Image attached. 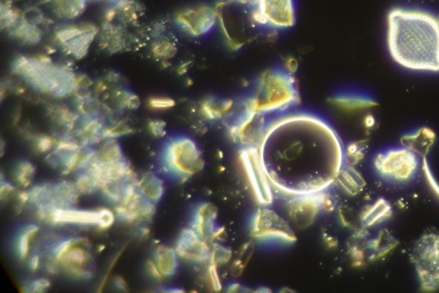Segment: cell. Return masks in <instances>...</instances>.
<instances>
[{
	"label": "cell",
	"instance_id": "1",
	"mask_svg": "<svg viewBox=\"0 0 439 293\" xmlns=\"http://www.w3.org/2000/svg\"><path fill=\"white\" fill-rule=\"evenodd\" d=\"M254 147L270 184L291 196L326 190L345 159L337 133L308 114H291L272 121Z\"/></svg>",
	"mask_w": 439,
	"mask_h": 293
},
{
	"label": "cell",
	"instance_id": "2",
	"mask_svg": "<svg viewBox=\"0 0 439 293\" xmlns=\"http://www.w3.org/2000/svg\"><path fill=\"white\" fill-rule=\"evenodd\" d=\"M389 55L400 67L439 71V18L426 11L396 8L387 18Z\"/></svg>",
	"mask_w": 439,
	"mask_h": 293
},
{
	"label": "cell",
	"instance_id": "3",
	"mask_svg": "<svg viewBox=\"0 0 439 293\" xmlns=\"http://www.w3.org/2000/svg\"><path fill=\"white\" fill-rule=\"evenodd\" d=\"M13 71L33 89L55 97L71 96L81 87V79L74 71L47 57L18 56Z\"/></svg>",
	"mask_w": 439,
	"mask_h": 293
},
{
	"label": "cell",
	"instance_id": "4",
	"mask_svg": "<svg viewBox=\"0 0 439 293\" xmlns=\"http://www.w3.org/2000/svg\"><path fill=\"white\" fill-rule=\"evenodd\" d=\"M79 193L75 182L64 181L34 186L27 192V196L28 203L37 208L40 219L48 222L49 217L56 209L74 207Z\"/></svg>",
	"mask_w": 439,
	"mask_h": 293
},
{
	"label": "cell",
	"instance_id": "5",
	"mask_svg": "<svg viewBox=\"0 0 439 293\" xmlns=\"http://www.w3.org/2000/svg\"><path fill=\"white\" fill-rule=\"evenodd\" d=\"M413 262L423 290L439 289V232H427L414 243Z\"/></svg>",
	"mask_w": 439,
	"mask_h": 293
},
{
	"label": "cell",
	"instance_id": "6",
	"mask_svg": "<svg viewBox=\"0 0 439 293\" xmlns=\"http://www.w3.org/2000/svg\"><path fill=\"white\" fill-rule=\"evenodd\" d=\"M162 159L167 170L181 177L193 176L204 167L200 149L188 137L170 139L164 148Z\"/></svg>",
	"mask_w": 439,
	"mask_h": 293
},
{
	"label": "cell",
	"instance_id": "7",
	"mask_svg": "<svg viewBox=\"0 0 439 293\" xmlns=\"http://www.w3.org/2000/svg\"><path fill=\"white\" fill-rule=\"evenodd\" d=\"M419 165V156L404 146L381 152L374 159L377 173L394 182L410 181L417 174Z\"/></svg>",
	"mask_w": 439,
	"mask_h": 293
},
{
	"label": "cell",
	"instance_id": "8",
	"mask_svg": "<svg viewBox=\"0 0 439 293\" xmlns=\"http://www.w3.org/2000/svg\"><path fill=\"white\" fill-rule=\"evenodd\" d=\"M53 261L72 275L90 278L92 275V256L82 238L60 241L53 249Z\"/></svg>",
	"mask_w": 439,
	"mask_h": 293
},
{
	"label": "cell",
	"instance_id": "9",
	"mask_svg": "<svg viewBox=\"0 0 439 293\" xmlns=\"http://www.w3.org/2000/svg\"><path fill=\"white\" fill-rule=\"evenodd\" d=\"M97 27L90 22H79L60 27L55 35V43L68 55L82 59L87 55L98 35Z\"/></svg>",
	"mask_w": 439,
	"mask_h": 293
},
{
	"label": "cell",
	"instance_id": "10",
	"mask_svg": "<svg viewBox=\"0 0 439 293\" xmlns=\"http://www.w3.org/2000/svg\"><path fill=\"white\" fill-rule=\"evenodd\" d=\"M116 212L109 208L102 207L95 210H82L74 207L59 208L52 212L48 222L78 226H93L101 229H109L116 222Z\"/></svg>",
	"mask_w": 439,
	"mask_h": 293
},
{
	"label": "cell",
	"instance_id": "11",
	"mask_svg": "<svg viewBox=\"0 0 439 293\" xmlns=\"http://www.w3.org/2000/svg\"><path fill=\"white\" fill-rule=\"evenodd\" d=\"M253 16L260 26L274 29L289 28L295 22L293 0H258Z\"/></svg>",
	"mask_w": 439,
	"mask_h": 293
},
{
	"label": "cell",
	"instance_id": "12",
	"mask_svg": "<svg viewBox=\"0 0 439 293\" xmlns=\"http://www.w3.org/2000/svg\"><path fill=\"white\" fill-rule=\"evenodd\" d=\"M155 205L141 195L137 189V180H132L128 182L124 196L114 207V212L125 222H144L154 215Z\"/></svg>",
	"mask_w": 439,
	"mask_h": 293
},
{
	"label": "cell",
	"instance_id": "13",
	"mask_svg": "<svg viewBox=\"0 0 439 293\" xmlns=\"http://www.w3.org/2000/svg\"><path fill=\"white\" fill-rule=\"evenodd\" d=\"M175 24L179 29L192 36H200L208 33L215 26L217 18L216 9L207 6L190 7L175 15Z\"/></svg>",
	"mask_w": 439,
	"mask_h": 293
},
{
	"label": "cell",
	"instance_id": "14",
	"mask_svg": "<svg viewBox=\"0 0 439 293\" xmlns=\"http://www.w3.org/2000/svg\"><path fill=\"white\" fill-rule=\"evenodd\" d=\"M242 160L255 195L262 204H270L272 201V193H271L272 186L263 169L257 148L248 147L243 152Z\"/></svg>",
	"mask_w": 439,
	"mask_h": 293
},
{
	"label": "cell",
	"instance_id": "15",
	"mask_svg": "<svg viewBox=\"0 0 439 293\" xmlns=\"http://www.w3.org/2000/svg\"><path fill=\"white\" fill-rule=\"evenodd\" d=\"M253 233L257 238H277L295 241V237L289 226L276 212L262 209L254 220Z\"/></svg>",
	"mask_w": 439,
	"mask_h": 293
},
{
	"label": "cell",
	"instance_id": "16",
	"mask_svg": "<svg viewBox=\"0 0 439 293\" xmlns=\"http://www.w3.org/2000/svg\"><path fill=\"white\" fill-rule=\"evenodd\" d=\"M175 250L179 257L190 261H204L211 254L207 241L201 238L193 228L181 232Z\"/></svg>",
	"mask_w": 439,
	"mask_h": 293
},
{
	"label": "cell",
	"instance_id": "17",
	"mask_svg": "<svg viewBox=\"0 0 439 293\" xmlns=\"http://www.w3.org/2000/svg\"><path fill=\"white\" fill-rule=\"evenodd\" d=\"M290 200L288 211L290 218L298 226H310L320 210L318 193L312 195L293 196Z\"/></svg>",
	"mask_w": 439,
	"mask_h": 293
},
{
	"label": "cell",
	"instance_id": "18",
	"mask_svg": "<svg viewBox=\"0 0 439 293\" xmlns=\"http://www.w3.org/2000/svg\"><path fill=\"white\" fill-rule=\"evenodd\" d=\"M436 139V135L428 128H421L419 130L404 135L402 138L403 146L407 148L419 158H425Z\"/></svg>",
	"mask_w": 439,
	"mask_h": 293
},
{
	"label": "cell",
	"instance_id": "19",
	"mask_svg": "<svg viewBox=\"0 0 439 293\" xmlns=\"http://www.w3.org/2000/svg\"><path fill=\"white\" fill-rule=\"evenodd\" d=\"M216 218V209L211 204L200 205L195 213L193 227L197 234L206 241L213 239L215 232L214 222Z\"/></svg>",
	"mask_w": 439,
	"mask_h": 293
},
{
	"label": "cell",
	"instance_id": "20",
	"mask_svg": "<svg viewBox=\"0 0 439 293\" xmlns=\"http://www.w3.org/2000/svg\"><path fill=\"white\" fill-rule=\"evenodd\" d=\"M105 129L104 124L98 117L88 116L78 129L79 142L85 146L101 142L104 139Z\"/></svg>",
	"mask_w": 439,
	"mask_h": 293
},
{
	"label": "cell",
	"instance_id": "21",
	"mask_svg": "<svg viewBox=\"0 0 439 293\" xmlns=\"http://www.w3.org/2000/svg\"><path fill=\"white\" fill-rule=\"evenodd\" d=\"M90 0H47L56 17L64 20H74L85 13Z\"/></svg>",
	"mask_w": 439,
	"mask_h": 293
},
{
	"label": "cell",
	"instance_id": "22",
	"mask_svg": "<svg viewBox=\"0 0 439 293\" xmlns=\"http://www.w3.org/2000/svg\"><path fill=\"white\" fill-rule=\"evenodd\" d=\"M175 249L165 245L156 247L154 253V261L163 277L173 276L176 273L179 261Z\"/></svg>",
	"mask_w": 439,
	"mask_h": 293
},
{
	"label": "cell",
	"instance_id": "23",
	"mask_svg": "<svg viewBox=\"0 0 439 293\" xmlns=\"http://www.w3.org/2000/svg\"><path fill=\"white\" fill-rule=\"evenodd\" d=\"M137 189L145 199L154 204L159 203L165 193V186L162 179L154 173L144 175L142 178L137 181Z\"/></svg>",
	"mask_w": 439,
	"mask_h": 293
},
{
	"label": "cell",
	"instance_id": "24",
	"mask_svg": "<svg viewBox=\"0 0 439 293\" xmlns=\"http://www.w3.org/2000/svg\"><path fill=\"white\" fill-rule=\"evenodd\" d=\"M349 195H357L365 188V182L352 165L343 166L335 180Z\"/></svg>",
	"mask_w": 439,
	"mask_h": 293
},
{
	"label": "cell",
	"instance_id": "25",
	"mask_svg": "<svg viewBox=\"0 0 439 293\" xmlns=\"http://www.w3.org/2000/svg\"><path fill=\"white\" fill-rule=\"evenodd\" d=\"M392 214L391 205L386 200L379 199L369 207L361 216V224L364 228L377 226L383 223Z\"/></svg>",
	"mask_w": 439,
	"mask_h": 293
},
{
	"label": "cell",
	"instance_id": "26",
	"mask_svg": "<svg viewBox=\"0 0 439 293\" xmlns=\"http://www.w3.org/2000/svg\"><path fill=\"white\" fill-rule=\"evenodd\" d=\"M11 34L22 43L36 45L40 43L43 33L36 25L22 18L16 27L11 30Z\"/></svg>",
	"mask_w": 439,
	"mask_h": 293
},
{
	"label": "cell",
	"instance_id": "27",
	"mask_svg": "<svg viewBox=\"0 0 439 293\" xmlns=\"http://www.w3.org/2000/svg\"><path fill=\"white\" fill-rule=\"evenodd\" d=\"M397 240L386 231H381L379 237L368 243L372 257L375 259L384 257L397 245Z\"/></svg>",
	"mask_w": 439,
	"mask_h": 293
},
{
	"label": "cell",
	"instance_id": "28",
	"mask_svg": "<svg viewBox=\"0 0 439 293\" xmlns=\"http://www.w3.org/2000/svg\"><path fill=\"white\" fill-rule=\"evenodd\" d=\"M95 156L104 162H117L125 159L123 150L116 139H106V142L95 151Z\"/></svg>",
	"mask_w": 439,
	"mask_h": 293
},
{
	"label": "cell",
	"instance_id": "29",
	"mask_svg": "<svg viewBox=\"0 0 439 293\" xmlns=\"http://www.w3.org/2000/svg\"><path fill=\"white\" fill-rule=\"evenodd\" d=\"M334 102L335 104L347 110L365 109L377 105V102L371 97L358 96V95L335 98Z\"/></svg>",
	"mask_w": 439,
	"mask_h": 293
},
{
	"label": "cell",
	"instance_id": "30",
	"mask_svg": "<svg viewBox=\"0 0 439 293\" xmlns=\"http://www.w3.org/2000/svg\"><path fill=\"white\" fill-rule=\"evenodd\" d=\"M39 231V226H36V224H29L19 235L17 242V251L19 258L22 259V260H25L29 257L32 240Z\"/></svg>",
	"mask_w": 439,
	"mask_h": 293
},
{
	"label": "cell",
	"instance_id": "31",
	"mask_svg": "<svg viewBox=\"0 0 439 293\" xmlns=\"http://www.w3.org/2000/svg\"><path fill=\"white\" fill-rule=\"evenodd\" d=\"M50 116L55 123L68 129L74 128L76 123V114L66 106L53 107L50 110Z\"/></svg>",
	"mask_w": 439,
	"mask_h": 293
},
{
	"label": "cell",
	"instance_id": "32",
	"mask_svg": "<svg viewBox=\"0 0 439 293\" xmlns=\"http://www.w3.org/2000/svg\"><path fill=\"white\" fill-rule=\"evenodd\" d=\"M176 46L169 38H162L152 44L151 53L158 60H169L176 53Z\"/></svg>",
	"mask_w": 439,
	"mask_h": 293
},
{
	"label": "cell",
	"instance_id": "33",
	"mask_svg": "<svg viewBox=\"0 0 439 293\" xmlns=\"http://www.w3.org/2000/svg\"><path fill=\"white\" fill-rule=\"evenodd\" d=\"M34 173H36V167H34L33 163L27 161V160H22L16 166L14 176L19 185L27 188L32 184Z\"/></svg>",
	"mask_w": 439,
	"mask_h": 293
},
{
	"label": "cell",
	"instance_id": "34",
	"mask_svg": "<svg viewBox=\"0 0 439 293\" xmlns=\"http://www.w3.org/2000/svg\"><path fill=\"white\" fill-rule=\"evenodd\" d=\"M20 13L9 4H1V11H0V22L2 29L11 30L16 27L21 21Z\"/></svg>",
	"mask_w": 439,
	"mask_h": 293
},
{
	"label": "cell",
	"instance_id": "35",
	"mask_svg": "<svg viewBox=\"0 0 439 293\" xmlns=\"http://www.w3.org/2000/svg\"><path fill=\"white\" fill-rule=\"evenodd\" d=\"M75 184L79 193H83V195H90V193L97 192L102 189V186L99 184L97 179L91 176V175L88 173L85 170H83L82 172L79 174V176L76 178Z\"/></svg>",
	"mask_w": 439,
	"mask_h": 293
},
{
	"label": "cell",
	"instance_id": "36",
	"mask_svg": "<svg viewBox=\"0 0 439 293\" xmlns=\"http://www.w3.org/2000/svg\"><path fill=\"white\" fill-rule=\"evenodd\" d=\"M132 132V128L127 123L120 121V123L111 125L109 128H106L104 139H116L120 137L130 135Z\"/></svg>",
	"mask_w": 439,
	"mask_h": 293
},
{
	"label": "cell",
	"instance_id": "37",
	"mask_svg": "<svg viewBox=\"0 0 439 293\" xmlns=\"http://www.w3.org/2000/svg\"><path fill=\"white\" fill-rule=\"evenodd\" d=\"M232 257L231 251L228 249L224 248L223 246L215 245V248L213 249L212 252L209 254V260H211V265L217 266L227 264L230 260Z\"/></svg>",
	"mask_w": 439,
	"mask_h": 293
},
{
	"label": "cell",
	"instance_id": "38",
	"mask_svg": "<svg viewBox=\"0 0 439 293\" xmlns=\"http://www.w3.org/2000/svg\"><path fill=\"white\" fill-rule=\"evenodd\" d=\"M117 97L122 108L133 110L139 108L140 105L139 97L128 90L120 91Z\"/></svg>",
	"mask_w": 439,
	"mask_h": 293
},
{
	"label": "cell",
	"instance_id": "39",
	"mask_svg": "<svg viewBox=\"0 0 439 293\" xmlns=\"http://www.w3.org/2000/svg\"><path fill=\"white\" fill-rule=\"evenodd\" d=\"M148 105L152 109L167 110L175 105L174 99L167 97H153L148 100Z\"/></svg>",
	"mask_w": 439,
	"mask_h": 293
},
{
	"label": "cell",
	"instance_id": "40",
	"mask_svg": "<svg viewBox=\"0 0 439 293\" xmlns=\"http://www.w3.org/2000/svg\"><path fill=\"white\" fill-rule=\"evenodd\" d=\"M50 287V281L45 278H40L26 284L24 289L27 292H43Z\"/></svg>",
	"mask_w": 439,
	"mask_h": 293
},
{
	"label": "cell",
	"instance_id": "41",
	"mask_svg": "<svg viewBox=\"0 0 439 293\" xmlns=\"http://www.w3.org/2000/svg\"><path fill=\"white\" fill-rule=\"evenodd\" d=\"M56 144L55 140L50 136L41 135L36 139V147L38 151L46 154V152L55 149Z\"/></svg>",
	"mask_w": 439,
	"mask_h": 293
},
{
	"label": "cell",
	"instance_id": "42",
	"mask_svg": "<svg viewBox=\"0 0 439 293\" xmlns=\"http://www.w3.org/2000/svg\"><path fill=\"white\" fill-rule=\"evenodd\" d=\"M148 130L155 138L161 139L166 135V123L161 120H152L148 123Z\"/></svg>",
	"mask_w": 439,
	"mask_h": 293
},
{
	"label": "cell",
	"instance_id": "43",
	"mask_svg": "<svg viewBox=\"0 0 439 293\" xmlns=\"http://www.w3.org/2000/svg\"><path fill=\"white\" fill-rule=\"evenodd\" d=\"M422 165L424 172H425L427 178V182H428L431 188L433 189V191L436 193L439 197V185L437 181L435 180L433 173L431 172V170L429 168L428 163L426 162V158H423Z\"/></svg>",
	"mask_w": 439,
	"mask_h": 293
},
{
	"label": "cell",
	"instance_id": "44",
	"mask_svg": "<svg viewBox=\"0 0 439 293\" xmlns=\"http://www.w3.org/2000/svg\"><path fill=\"white\" fill-rule=\"evenodd\" d=\"M15 193V188L13 184L6 181H1V186H0V197L1 200L8 199L11 196Z\"/></svg>",
	"mask_w": 439,
	"mask_h": 293
},
{
	"label": "cell",
	"instance_id": "45",
	"mask_svg": "<svg viewBox=\"0 0 439 293\" xmlns=\"http://www.w3.org/2000/svg\"><path fill=\"white\" fill-rule=\"evenodd\" d=\"M147 270L148 273L151 275L152 277H154L156 280H161L164 278L162 275V273L160 272V270L156 266L154 260L148 261L147 262Z\"/></svg>",
	"mask_w": 439,
	"mask_h": 293
},
{
	"label": "cell",
	"instance_id": "46",
	"mask_svg": "<svg viewBox=\"0 0 439 293\" xmlns=\"http://www.w3.org/2000/svg\"><path fill=\"white\" fill-rule=\"evenodd\" d=\"M229 1L238 4V5L255 8L258 5V0H229Z\"/></svg>",
	"mask_w": 439,
	"mask_h": 293
},
{
	"label": "cell",
	"instance_id": "47",
	"mask_svg": "<svg viewBox=\"0 0 439 293\" xmlns=\"http://www.w3.org/2000/svg\"><path fill=\"white\" fill-rule=\"evenodd\" d=\"M40 264H41V260H40V257L38 256L33 257L32 258V260H30L29 261L30 268H32V270H34V271H36V270L39 268Z\"/></svg>",
	"mask_w": 439,
	"mask_h": 293
},
{
	"label": "cell",
	"instance_id": "48",
	"mask_svg": "<svg viewBox=\"0 0 439 293\" xmlns=\"http://www.w3.org/2000/svg\"><path fill=\"white\" fill-rule=\"evenodd\" d=\"M114 284H116V287L120 289V290H125V289H127V283H125V281L122 279L121 277L116 278V280H114Z\"/></svg>",
	"mask_w": 439,
	"mask_h": 293
},
{
	"label": "cell",
	"instance_id": "49",
	"mask_svg": "<svg viewBox=\"0 0 439 293\" xmlns=\"http://www.w3.org/2000/svg\"><path fill=\"white\" fill-rule=\"evenodd\" d=\"M109 1L112 2L113 4H116L118 2L122 1V0H109Z\"/></svg>",
	"mask_w": 439,
	"mask_h": 293
},
{
	"label": "cell",
	"instance_id": "50",
	"mask_svg": "<svg viewBox=\"0 0 439 293\" xmlns=\"http://www.w3.org/2000/svg\"><path fill=\"white\" fill-rule=\"evenodd\" d=\"M95 1H101V0H95Z\"/></svg>",
	"mask_w": 439,
	"mask_h": 293
}]
</instances>
